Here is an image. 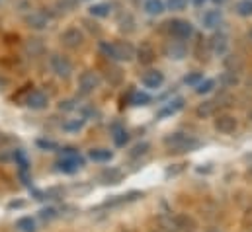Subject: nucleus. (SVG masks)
I'll list each match as a JSON object with an SVG mask.
<instances>
[{
    "label": "nucleus",
    "mask_w": 252,
    "mask_h": 232,
    "mask_svg": "<svg viewBox=\"0 0 252 232\" xmlns=\"http://www.w3.org/2000/svg\"><path fill=\"white\" fill-rule=\"evenodd\" d=\"M100 51H102V55L108 58H112V60H133L135 58V47L129 43V41H102L100 43Z\"/></svg>",
    "instance_id": "nucleus-1"
},
{
    "label": "nucleus",
    "mask_w": 252,
    "mask_h": 232,
    "mask_svg": "<svg viewBox=\"0 0 252 232\" xmlns=\"http://www.w3.org/2000/svg\"><path fill=\"white\" fill-rule=\"evenodd\" d=\"M164 146L170 152H191L199 146V141L186 133H170L164 137Z\"/></svg>",
    "instance_id": "nucleus-2"
},
{
    "label": "nucleus",
    "mask_w": 252,
    "mask_h": 232,
    "mask_svg": "<svg viewBox=\"0 0 252 232\" xmlns=\"http://www.w3.org/2000/svg\"><path fill=\"white\" fill-rule=\"evenodd\" d=\"M49 66H51L53 74H55L57 78H61V80H68V78L72 76V72H74L70 58L61 55V53H53V55L49 57Z\"/></svg>",
    "instance_id": "nucleus-3"
},
{
    "label": "nucleus",
    "mask_w": 252,
    "mask_h": 232,
    "mask_svg": "<svg viewBox=\"0 0 252 232\" xmlns=\"http://www.w3.org/2000/svg\"><path fill=\"white\" fill-rule=\"evenodd\" d=\"M100 82H102V78H100V74L96 70H84L78 76V92L82 96H88V94L98 90Z\"/></svg>",
    "instance_id": "nucleus-4"
},
{
    "label": "nucleus",
    "mask_w": 252,
    "mask_h": 232,
    "mask_svg": "<svg viewBox=\"0 0 252 232\" xmlns=\"http://www.w3.org/2000/svg\"><path fill=\"white\" fill-rule=\"evenodd\" d=\"M168 26V33L174 37V39H182L186 41L193 35V26L188 20H172L166 24Z\"/></svg>",
    "instance_id": "nucleus-5"
},
{
    "label": "nucleus",
    "mask_w": 252,
    "mask_h": 232,
    "mask_svg": "<svg viewBox=\"0 0 252 232\" xmlns=\"http://www.w3.org/2000/svg\"><path fill=\"white\" fill-rule=\"evenodd\" d=\"M61 43L66 49H78L84 45V33L78 28H66L61 33Z\"/></svg>",
    "instance_id": "nucleus-6"
},
{
    "label": "nucleus",
    "mask_w": 252,
    "mask_h": 232,
    "mask_svg": "<svg viewBox=\"0 0 252 232\" xmlns=\"http://www.w3.org/2000/svg\"><path fill=\"white\" fill-rule=\"evenodd\" d=\"M24 22H26V26H28L30 29L41 31V29H45V28L49 26V16H47L45 12H41V10H33V12H30V14L24 18Z\"/></svg>",
    "instance_id": "nucleus-7"
},
{
    "label": "nucleus",
    "mask_w": 252,
    "mask_h": 232,
    "mask_svg": "<svg viewBox=\"0 0 252 232\" xmlns=\"http://www.w3.org/2000/svg\"><path fill=\"white\" fill-rule=\"evenodd\" d=\"M237 127H239L237 117L231 116V114H221V116L215 117V129H217L219 133H223V135H231V133H235Z\"/></svg>",
    "instance_id": "nucleus-8"
},
{
    "label": "nucleus",
    "mask_w": 252,
    "mask_h": 232,
    "mask_svg": "<svg viewBox=\"0 0 252 232\" xmlns=\"http://www.w3.org/2000/svg\"><path fill=\"white\" fill-rule=\"evenodd\" d=\"M26 104L32 108V110H43L49 106V96L43 92V90H32L26 98Z\"/></svg>",
    "instance_id": "nucleus-9"
},
{
    "label": "nucleus",
    "mask_w": 252,
    "mask_h": 232,
    "mask_svg": "<svg viewBox=\"0 0 252 232\" xmlns=\"http://www.w3.org/2000/svg\"><path fill=\"white\" fill-rule=\"evenodd\" d=\"M24 53L32 58L41 57V55L45 53V43H43V39H39V37H30V39H26V43H24Z\"/></svg>",
    "instance_id": "nucleus-10"
},
{
    "label": "nucleus",
    "mask_w": 252,
    "mask_h": 232,
    "mask_svg": "<svg viewBox=\"0 0 252 232\" xmlns=\"http://www.w3.org/2000/svg\"><path fill=\"white\" fill-rule=\"evenodd\" d=\"M164 53H166V57L180 60V58L186 57L188 47H186V43H184L182 39H174V41H168V43L164 45Z\"/></svg>",
    "instance_id": "nucleus-11"
},
{
    "label": "nucleus",
    "mask_w": 252,
    "mask_h": 232,
    "mask_svg": "<svg viewBox=\"0 0 252 232\" xmlns=\"http://www.w3.org/2000/svg\"><path fill=\"white\" fill-rule=\"evenodd\" d=\"M135 57L141 64H153L157 58V51L149 41H143L139 49H135Z\"/></svg>",
    "instance_id": "nucleus-12"
},
{
    "label": "nucleus",
    "mask_w": 252,
    "mask_h": 232,
    "mask_svg": "<svg viewBox=\"0 0 252 232\" xmlns=\"http://www.w3.org/2000/svg\"><path fill=\"white\" fill-rule=\"evenodd\" d=\"M141 82L145 88H151V90H157L164 84V74L160 70H147L143 76H141Z\"/></svg>",
    "instance_id": "nucleus-13"
},
{
    "label": "nucleus",
    "mask_w": 252,
    "mask_h": 232,
    "mask_svg": "<svg viewBox=\"0 0 252 232\" xmlns=\"http://www.w3.org/2000/svg\"><path fill=\"white\" fill-rule=\"evenodd\" d=\"M209 47L215 55H225L227 49H229V37L225 33H215L211 39H209Z\"/></svg>",
    "instance_id": "nucleus-14"
},
{
    "label": "nucleus",
    "mask_w": 252,
    "mask_h": 232,
    "mask_svg": "<svg viewBox=\"0 0 252 232\" xmlns=\"http://www.w3.org/2000/svg\"><path fill=\"white\" fill-rule=\"evenodd\" d=\"M174 223H176V231L178 232H193L197 229L195 221H193L189 215H186V213L174 215Z\"/></svg>",
    "instance_id": "nucleus-15"
},
{
    "label": "nucleus",
    "mask_w": 252,
    "mask_h": 232,
    "mask_svg": "<svg viewBox=\"0 0 252 232\" xmlns=\"http://www.w3.org/2000/svg\"><path fill=\"white\" fill-rule=\"evenodd\" d=\"M82 164H84V160H82L80 156H68V158L63 156V160H59V170H61V172H66V174H72V172H76Z\"/></svg>",
    "instance_id": "nucleus-16"
},
{
    "label": "nucleus",
    "mask_w": 252,
    "mask_h": 232,
    "mask_svg": "<svg viewBox=\"0 0 252 232\" xmlns=\"http://www.w3.org/2000/svg\"><path fill=\"white\" fill-rule=\"evenodd\" d=\"M223 64H225V70H231V72H237V74H241L245 70V60L239 55H227Z\"/></svg>",
    "instance_id": "nucleus-17"
},
{
    "label": "nucleus",
    "mask_w": 252,
    "mask_h": 232,
    "mask_svg": "<svg viewBox=\"0 0 252 232\" xmlns=\"http://www.w3.org/2000/svg\"><path fill=\"white\" fill-rule=\"evenodd\" d=\"M201 22H203V28L213 29V28H217V26L221 24V12H219V10H207V12L203 14Z\"/></svg>",
    "instance_id": "nucleus-18"
},
{
    "label": "nucleus",
    "mask_w": 252,
    "mask_h": 232,
    "mask_svg": "<svg viewBox=\"0 0 252 232\" xmlns=\"http://www.w3.org/2000/svg\"><path fill=\"white\" fill-rule=\"evenodd\" d=\"M158 229L160 232H178L176 231V223H174V217L172 215H158Z\"/></svg>",
    "instance_id": "nucleus-19"
},
{
    "label": "nucleus",
    "mask_w": 252,
    "mask_h": 232,
    "mask_svg": "<svg viewBox=\"0 0 252 232\" xmlns=\"http://www.w3.org/2000/svg\"><path fill=\"white\" fill-rule=\"evenodd\" d=\"M215 112H217V102H203L195 108V116L201 117V119L215 116Z\"/></svg>",
    "instance_id": "nucleus-20"
},
{
    "label": "nucleus",
    "mask_w": 252,
    "mask_h": 232,
    "mask_svg": "<svg viewBox=\"0 0 252 232\" xmlns=\"http://www.w3.org/2000/svg\"><path fill=\"white\" fill-rule=\"evenodd\" d=\"M182 108H184V100H182V98H178V100L170 102L166 108H162V110L158 112V117H160V119H164V117H168V116H174V114H178Z\"/></svg>",
    "instance_id": "nucleus-21"
},
{
    "label": "nucleus",
    "mask_w": 252,
    "mask_h": 232,
    "mask_svg": "<svg viewBox=\"0 0 252 232\" xmlns=\"http://www.w3.org/2000/svg\"><path fill=\"white\" fill-rule=\"evenodd\" d=\"M112 150H108V148H92L90 152H88V158L90 160H94V162H108V160H112Z\"/></svg>",
    "instance_id": "nucleus-22"
},
{
    "label": "nucleus",
    "mask_w": 252,
    "mask_h": 232,
    "mask_svg": "<svg viewBox=\"0 0 252 232\" xmlns=\"http://www.w3.org/2000/svg\"><path fill=\"white\" fill-rule=\"evenodd\" d=\"M88 12H90V16H94V18H106V16H110L112 6H110V4H106V2H100V4L90 6V8H88Z\"/></svg>",
    "instance_id": "nucleus-23"
},
{
    "label": "nucleus",
    "mask_w": 252,
    "mask_h": 232,
    "mask_svg": "<svg viewBox=\"0 0 252 232\" xmlns=\"http://www.w3.org/2000/svg\"><path fill=\"white\" fill-rule=\"evenodd\" d=\"M219 82H221L223 88H235L239 84V74L237 72H231V70H225L219 76Z\"/></svg>",
    "instance_id": "nucleus-24"
},
{
    "label": "nucleus",
    "mask_w": 252,
    "mask_h": 232,
    "mask_svg": "<svg viewBox=\"0 0 252 232\" xmlns=\"http://www.w3.org/2000/svg\"><path fill=\"white\" fill-rule=\"evenodd\" d=\"M164 2L162 0H147L145 2V12L151 14V16H160L164 12Z\"/></svg>",
    "instance_id": "nucleus-25"
},
{
    "label": "nucleus",
    "mask_w": 252,
    "mask_h": 232,
    "mask_svg": "<svg viewBox=\"0 0 252 232\" xmlns=\"http://www.w3.org/2000/svg\"><path fill=\"white\" fill-rule=\"evenodd\" d=\"M16 229L20 232H35V221L32 219V217H22V219H18L16 221Z\"/></svg>",
    "instance_id": "nucleus-26"
},
{
    "label": "nucleus",
    "mask_w": 252,
    "mask_h": 232,
    "mask_svg": "<svg viewBox=\"0 0 252 232\" xmlns=\"http://www.w3.org/2000/svg\"><path fill=\"white\" fill-rule=\"evenodd\" d=\"M106 78H108V82H110V84L118 86V84L124 80V72H122L120 68L112 66V68H108V72H106Z\"/></svg>",
    "instance_id": "nucleus-27"
},
{
    "label": "nucleus",
    "mask_w": 252,
    "mask_h": 232,
    "mask_svg": "<svg viewBox=\"0 0 252 232\" xmlns=\"http://www.w3.org/2000/svg\"><path fill=\"white\" fill-rule=\"evenodd\" d=\"M237 14L239 16H243V18H249L252 16V0H241V2H237Z\"/></svg>",
    "instance_id": "nucleus-28"
},
{
    "label": "nucleus",
    "mask_w": 252,
    "mask_h": 232,
    "mask_svg": "<svg viewBox=\"0 0 252 232\" xmlns=\"http://www.w3.org/2000/svg\"><path fill=\"white\" fill-rule=\"evenodd\" d=\"M120 29H122V31H127V33H131V31L135 29V20H133L131 14H124V16L120 18Z\"/></svg>",
    "instance_id": "nucleus-29"
},
{
    "label": "nucleus",
    "mask_w": 252,
    "mask_h": 232,
    "mask_svg": "<svg viewBox=\"0 0 252 232\" xmlns=\"http://www.w3.org/2000/svg\"><path fill=\"white\" fill-rule=\"evenodd\" d=\"M213 88H215V80L207 78V80H201V82L195 86V92H197L199 96H203V94H209Z\"/></svg>",
    "instance_id": "nucleus-30"
},
{
    "label": "nucleus",
    "mask_w": 252,
    "mask_h": 232,
    "mask_svg": "<svg viewBox=\"0 0 252 232\" xmlns=\"http://www.w3.org/2000/svg\"><path fill=\"white\" fill-rule=\"evenodd\" d=\"M151 102V96L145 92H133L131 94V104L133 106H147Z\"/></svg>",
    "instance_id": "nucleus-31"
},
{
    "label": "nucleus",
    "mask_w": 252,
    "mask_h": 232,
    "mask_svg": "<svg viewBox=\"0 0 252 232\" xmlns=\"http://www.w3.org/2000/svg\"><path fill=\"white\" fill-rule=\"evenodd\" d=\"M149 148H151V145H149V143H141V145H135V146H133V150L129 152V156H131V158H139V156L147 154V152H149Z\"/></svg>",
    "instance_id": "nucleus-32"
},
{
    "label": "nucleus",
    "mask_w": 252,
    "mask_h": 232,
    "mask_svg": "<svg viewBox=\"0 0 252 232\" xmlns=\"http://www.w3.org/2000/svg\"><path fill=\"white\" fill-rule=\"evenodd\" d=\"M84 127V119H70V121H64L63 123V129L64 131H80Z\"/></svg>",
    "instance_id": "nucleus-33"
},
{
    "label": "nucleus",
    "mask_w": 252,
    "mask_h": 232,
    "mask_svg": "<svg viewBox=\"0 0 252 232\" xmlns=\"http://www.w3.org/2000/svg\"><path fill=\"white\" fill-rule=\"evenodd\" d=\"M102 177L106 179V183H120L122 177H124V174H122L120 170H110V172H104Z\"/></svg>",
    "instance_id": "nucleus-34"
},
{
    "label": "nucleus",
    "mask_w": 252,
    "mask_h": 232,
    "mask_svg": "<svg viewBox=\"0 0 252 232\" xmlns=\"http://www.w3.org/2000/svg\"><path fill=\"white\" fill-rule=\"evenodd\" d=\"M201 80H203V74H201V72H191V74H188V76L184 78V82H186L188 86H197Z\"/></svg>",
    "instance_id": "nucleus-35"
},
{
    "label": "nucleus",
    "mask_w": 252,
    "mask_h": 232,
    "mask_svg": "<svg viewBox=\"0 0 252 232\" xmlns=\"http://www.w3.org/2000/svg\"><path fill=\"white\" fill-rule=\"evenodd\" d=\"M127 139H129V135H127L126 131H122V129H118L116 135H114V143H116L118 146H124L127 143Z\"/></svg>",
    "instance_id": "nucleus-36"
},
{
    "label": "nucleus",
    "mask_w": 252,
    "mask_h": 232,
    "mask_svg": "<svg viewBox=\"0 0 252 232\" xmlns=\"http://www.w3.org/2000/svg\"><path fill=\"white\" fill-rule=\"evenodd\" d=\"M186 4H188V0H168V2H166V6H168L170 10H184Z\"/></svg>",
    "instance_id": "nucleus-37"
},
{
    "label": "nucleus",
    "mask_w": 252,
    "mask_h": 232,
    "mask_svg": "<svg viewBox=\"0 0 252 232\" xmlns=\"http://www.w3.org/2000/svg\"><path fill=\"white\" fill-rule=\"evenodd\" d=\"M57 217V211L55 209H43L41 211V219L43 221H51V219H55Z\"/></svg>",
    "instance_id": "nucleus-38"
},
{
    "label": "nucleus",
    "mask_w": 252,
    "mask_h": 232,
    "mask_svg": "<svg viewBox=\"0 0 252 232\" xmlns=\"http://www.w3.org/2000/svg\"><path fill=\"white\" fill-rule=\"evenodd\" d=\"M59 110H61V112H70V110H74V104H72V102H70V100H64V102H61V104H59Z\"/></svg>",
    "instance_id": "nucleus-39"
},
{
    "label": "nucleus",
    "mask_w": 252,
    "mask_h": 232,
    "mask_svg": "<svg viewBox=\"0 0 252 232\" xmlns=\"http://www.w3.org/2000/svg\"><path fill=\"white\" fill-rule=\"evenodd\" d=\"M63 156L64 158H68V156H78V150H76V148L66 146V148H63Z\"/></svg>",
    "instance_id": "nucleus-40"
},
{
    "label": "nucleus",
    "mask_w": 252,
    "mask_h": 232,
    "mask_svg": "<svg viewBox=\"0 0 252 232\" xmlns=\"http://www.w3.org/2000/svg\"><path fill=\"white\" fill-rule=\"evenodd\" d=\"M37 145H39L41 148H57V145L51 143V141H37Z\"/></svg>",
    "instance_id": "nucleus-41"
},
{
    "label": "nucleus",
    "mask_w": 252,
    "mask_h": 232,
    "mask_svg": "<svg viewBox=\"0 0 252 232\" xmlns=\"http://www.w3.org/2000/svg\"><path fill=\"white\" fill-rule=\"evenodd\" d=\"M86 26H88V29L90 31H96V33H100V28H98V24H88V22H84Z\"/></svg>",
    "instance_id": "nucleus-42"
},
{
    "label": "nucleus",
    "mask_w": 252,
    "mask_h": 232,
    "mask_svg": "<svg viewBox=\"0 0 252 232\" xmlns=\"http://www.w3.org/2000/svg\"><path fill=\"white\" fill-rule=\"evenodd\" d=\"M191 2H193V4H195V6H201V4H203V2H205V0H191Z\"/></svg>",
    "instance_id": "nucleus-43"
},
{
    "label": "nucleus",
    "mask_w": 252,
    "mask_h": 232,
    "mask_svg": "<svg viewBox=\"0 0 252 232\" xmlns=\"http://www.w3.org/2000/svg\"><path fill=\"white\" fill-rule=\"evenodd\" d=\"M213 2H217V4H223V2H225V0H213Z\"/></svg>",
    "instance_id": "nucleus-44"
},
{
    "label": "nucleus",
    "mask_w": 252,
    "mask_h": 232,
    "mask_svg": "<svg viewBox=\"0 0 252 232\" xmlns=\"http://www.w3.org/2000/svg\"><path fill=\"white\" fill-rule=\"evenodd\" d=\"M249 37H251V41H252V29L249 31Z\"/></svg>",
    "instance_id": "nucleus-45"
},
{
    "label": "nucleus",
    "mask_w": 252,
    "mask_h": 232,
    "mask_svg": "<svg viewBox=\"0 0 252 232\" xmlns=\"http://www.w3.org/2000/svg\"><path fill=\"white\" fill-rule=\"evenodd\" d=\"M209 232H219V231H209Z\"/></svg>",
    "instance_id": "nucleus-46"
},
{
    "label": "nucleus",
    "mask_w": 252,
    "mask_h": 232,
    "mask_svg": "<svg viewBox=\"0 0 252 232\" xmlns=\"http://www.w3.org/2000/svg\"><path fill=\"white\" fill-rule=\"evenodd\" d=\"M153 232H160V231H153Z\"/></svg>",
    "instance_id": "nucleus-47"
},
{
    "label": "nucleus",
    "mask_w": 252,
    "mask_h": 232,
    "mask_svg": "<svg viewBox=\"0 0 252 232\" xmlns=\"http://www.w3.org/2000/svg\"><path fill=\"white\" fill-rule=\"evenodd\" d=\"M251 121H252V114H251Z\"/></svg>",
    "instance_id": "nucleus-48"
},
{
    "label": "nucleus",
    "mask_w": 252,
    "mask_h": 232,
    "mask_svg": "<svg viewBox=\"0 0 252 232\" xmlns=\"http://www.w3.org/2000/svg\"><path fill=\"white\" fill-rule=\"evenodd\" d=\"M126 232H129V231H126Z\"/></svg>",
    "instance_id": "nucleus-49"
}]
</instances>
